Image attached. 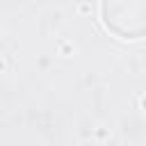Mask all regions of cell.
<instances>
[{"label":"cell","instance_id":"cell-1","mask_svg":"<svg viewBox=\"0 0 146 146\" xmlns=\"http://www.w3.org/2000/svg\"><path fill=\"white\" fill-rule=\"evenodd\" d=\"M100 16L105 27L119 39L146 36V0H103Z\"/></svg>","mask_w":146,"mask_h":146}]
</instances>
